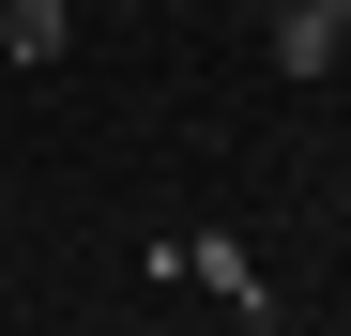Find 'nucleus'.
<instances>
[{
    "label": "nucleus",
    "instance_id": "1",
    "mask_svg": "<svg viewBox=\"0 0 351 336\" xmlns=\"http://www.w3.org/2000/svg\"><path fill=\"white\" fill-rule=\"evenodd\" d=\"M168 275H199V291H214L229 321H275V275H260V245H229V230H199V245H168Z\"/></svg>",
    "mask_w": 351,
    "mask_h": 336
},
{
    "label": "nucleus",
    "instance_id": "2",
    "mask_svg": "<svg viewBox=\"0 0 351 336\" xmlns=\"http://www.w3.org/2000/svg\"><path fill=\"white\" fill-rule=\"evenodd\" d=\"M62 46H77V0H0V62H62Z\"/></svg>",
    "mask_w": 351,
    "mask_h": 336
},
{
    "label": "nucleus",
    "instance_id": "3",
    "mask_svg": "<svg viewBox=\"0 0 351 336\" xmlns=\"http://www.w3.org/2000/svg\"><path fill=\"white\" fill-rule=\"evenodd\" d=\"M275 31V77H336L351 62V46H336V16H321V0H306V16H260Z\"/></svg>",
    "mask_w": 351,
    "mask_h": 336
},
{
    "label": "nucleus",
    "instance_id": "4",
    "mask_svg": "<svg viewBox=\"0 0 351 336\" xmlns=\"http://www.w3.org/2000/svg\"><path fill=\"white\" fill-rule=\"evenodd\" d=\"M321 16H336V46H351V0H321Z\"/></svg>",
    "mask_w": 351,
    "mask_h": 336
},
{
    "label": "nucleus",
    "instance_id": "5",
    "mask_svg": "<svg viewBox=\"0 0 351 336\" xmlns=\"http://www.w3.org/2000/svg\"><path fill=\"white\" fill-rule=\"evenodd\" d=\"M260 16H306V0H260Z\"/></svg>",
    "mask_w": 351,
    "mask_h": 336
}]
</instances>
